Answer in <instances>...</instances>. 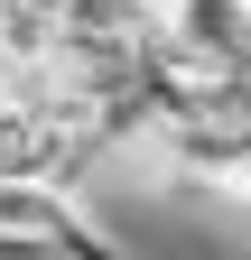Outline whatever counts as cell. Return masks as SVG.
<instances>
[{
	"label": "cell",
	"mask_w": 251,
	"mask_h": 260,
	"mask_svg": "<svg viewBox=\"0 0 251 260\" xmlns=\"http://www.w3.org/2000/svg\"><path fill=\"white\" fill-rule=\"evenodd\" d=\"M0 75H10V56H0Z\"/></svg>",
	"instance_id": "3"
},
{
	"label": "cell",
	"mask_w": 251,
	"mask_h": 260,
	"mask_svg": "<svg viewBox=\"0 0 251 260\" xmlns=\"http://www.w3.org/2000/svg\"><path fill=\"white\" fill-rule=\"evenodd\" d=\"M159 56L177 75H242L251 65V0H159Z\"/></svg>",
	"instance_id": "1"
},
{
	"label": "cell",
	"mask_w": 251,
	"mask_h": 260,
	"mask_svg": "<svg viewBox=\"0 0 251 260\" xmlns=\"http://www.w3.org/2000/svg\"><path fill=\"white\" fill-rule=\"evenodd\" d=\"M47 260H131V251H121V233H112L93 205H75V214H66V233L47 242Z\"/></svg>",
	"instance_id": "2"
}]
</instances>
